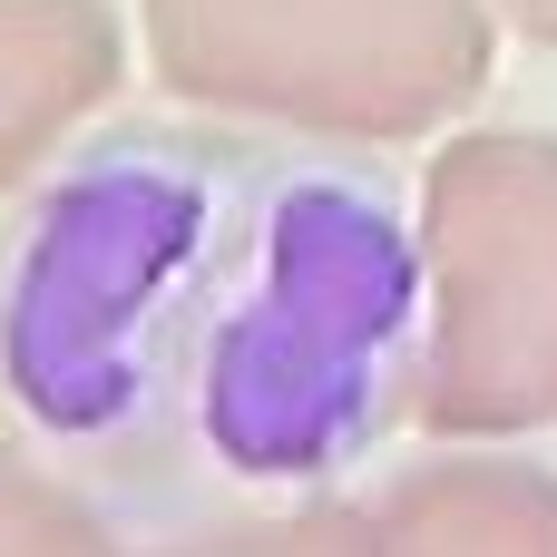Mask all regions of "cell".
<instances>
[{
    "mask_svg": "<svg viewBox=\"0 0 557 557\" xmlns=\"http://www.w3.org/2000/svg\"><path fill=\"white\" fill-rule=\"evenodd\" d=\"M499 470H441L401 499V539H460L480 557H557V499L548 490H490Z\"/></svg>",
    "mask_w": 557,
    "mask_h": 557,
    "instance_id": "cell-1",
    "label": "cell"
},
{
    "mask_svg": "<svg viewBox=\"0 0 557 557\" xmlns=\"http://www.w3.org/2000/svg\"><path fill=\"white\" fill-rule=\"evenodd\" d=\"M10 519H20V470L0 460V529H10Z\"/></svg>",
    "mask_w": 557,
    "mask_h": 557,
    "instance_id": "cell-2",
    "label": "cell"
}]
</instances>
